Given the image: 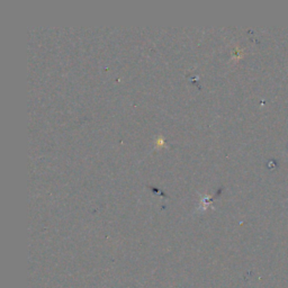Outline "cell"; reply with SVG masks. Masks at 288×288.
<instances>
[{"label":"cell","instance_id":"6da1fadb","mask_svg":"<svg viewBox=\"0 0 288 288\" xmlns=\"http://www.w3.org/2000/svg\"><path fill=\"white\" fill-rule=\"evenodd\" d=\"M163 144H165V142H163V138L160 137L159 142H158V147H163Z\"/></svg>","mask_w":288,"mask_h":288}]
</instances>
